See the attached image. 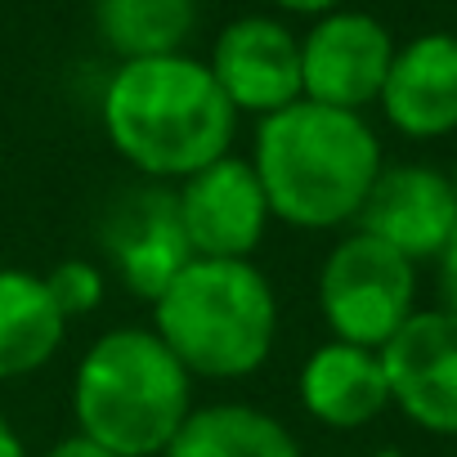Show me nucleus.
Wrapping results in <instances>:
<instances>
[{
    "mask_svg": "<svg viewBox=\"0 0 457 457\" xmlns=\"http://www.w3.org/2000/svg\"><path fill=\"white\" fill-rule=\"evenodd\" d=\"M238 112L211 68L188 54L130 59L104 86V130L148 179H188L234 144Z\"/></svg>",
    "mask_w": 457,
    "mask_h": 457,
    "instance_id": "obj_1",
    "label": "nucleus"
},
{
    "mask_svg": "<svg viewBox=\"0 0 457 457\" xmlns=\"http://www.w3.org/2000/svg\"><path fill=\"white\" fill-rule=\"evenodd\" d=\"M252 166L274 220L292 228H341L354 224L386 162L363 112L296 99L261 117Z\"/></svg>",
    "mask_w": 457,
    "mask_h": 457,
    "instance_id": "obj_2",
    "label": "nucleus"
},
{
    "mask_svg": "<svg viewBox=\"0 0 457 457\" xmlns=\"http://www.w3.org/2000/svg\"><path fill=\"white\" fill-rule=\"evenodd\" d=\"M153 332L188 377H252L278 341L274 283L252 261H188L157 292Z\"/></svg>",
    "mask_w": 457,
    "mask_h": 457,
    "instance_id": "obj_3",
    "label": "nucleus"
},
{
    "mask_svg": "<svg viewBox=\"0 0 457 457\" xmlns=\"http://www.w3.org/2000/svg\"><path fill=\"white\" fill-rule=\"evenodd\" d=\"M193 412V377L153 328H112L77 363V430L112 457H162Z\"/></svg>",
    "mask_w": 457,
    "mask_h": 457,
    "instance_id": "obj_4",
    "label": "nucleus"
},
{
    "mask_svg": "<svg viewBox=\"0 0 457 457\" xmlns=\"http://www.w3.org/2000/svg\"><path fill=\"white\" fill-rule=\"evenodd\" d=\"M417 265L372 234H345L319 270V314L332 341L381 350L417 310Z\"/></svg>",
    "mask_w": 457,
    "mask_h": 457,
    "instance_id": "obj_5",
    "label": "nucleus"
},
{
    "mask_svg": "<svg viewBox=\"0 0 457 457\" xmlns=\"http://www.w3.org/2000/svg\"><path fill=\"white\" fill-rule=\"evenodd\" d=\"M175 215L193 261H252L274 220L256 166L234 153L179 179Z\"/></svg>",
    "mask_w": 457,
    "mask_h": 457,
    "instance_id": "obj_6",
    "label": "nucleus"
},
{
    "mask_svg": "<svg viewBox=\"0 0 457 457\" xmlns=\"http://www.w3.org/2000/svg\"><path fill=\"white\" fill-rule=\"evenodd\" d=\"M377 354L390 403L426 435H457V314L417 310Z\"/></svg>",
    "mask_w": 457,
    "mask_h": 457,
    "instance_id": "obj_7",
    "label": "nucleus"
},
{
    "mask_svg": "<svg viewBox=\"0 0 457 457\" xmlns=\"http://www.w3.org/2000/svg\"><path fill=\"white\" fill-rule=\"evenodd\" d=\"M390 59L395 41L372 14L332 10L301 41V99L341 112H363L381 99Z\"/></svg>",
    "mask_w": 457,
    "mask_h": 457,
    "instance_id": "obj_8",
    "label": "nucleus"
},
{
    "mask_svg": "<svg viewBox=\"0 0 457 457\" xmlns=\"http://www.w3.org/2000/svg\"><path fill=\"white\" fill-rule=\"evenodd\" d=\"M359 234H372L377 243L395 247L403 261H439L457 228V188L439 166L403 162V166H381L372 179L359 215Z\"/></svg>",
    "mask_w": 457,
    "mask_h": 457,
    "instance_id": "obj_9",
    "label": "nucleus"
},
{
    "mask_svg": "<svg viewBox=\"0 0 457 457\" xmlns=\"http://www.w3.org/2000/svg\"><path fill=\"white\" fill-rule=\"evenodd\" d=\"M206 68L234 112L274 117L301 99V41L278 19H234L215 37Z\"/></svg>",
    "mask_w": 457,
    "mask_h": 457,
    "instance_id": "obj_10",
    "label": "nucleus"
},
{
    "mask_svg": "<svg viewBox=\"0 0 457 457\" xmlns=\"http://www.w3.org/2000/svg\"><path fill=\"white\" fill-rule=\"evenodd\" d=\"M104 243H108L112 270L126 283V292L144 296L148 305L193 261L188 243H184V228H179V215H175V193H166V188L126 193L117 202V211L108 215Z\"/></svg>",
    "mask_w": 457,
    "mask_h": 457,
    "instance_id": "obj_11",
    "label": "nucleus"
},
{
    "mask_svg": "<svg viewBox=\"0 0 457 457\" xmlns=\"http://www.w3.org/2000/svg\"><path fill=\"white\" fill-rule=\"evenodd\" d=\"M386 121L408 139H439L457 130V37L426 32L395 50L381 86Z\"/></svg>",
    "mask_w": 457,
    "mask_h": 457,
    "instance_id": "obj_12",
    "label": "nucleus"
},
{
    "mask_svg": "<svg viewBox=\"0 0 457 457\" xmlns=\"http://www.w3.org/2000/svg\"><path fill=\"white\" fill-rule=\"evenodd\" d=\"M301 408L332 430H359L390 408V386L377 350L328 341L301 363Z\"/></svg>",
    "mask_w": 457,
    "mask_h": 457,
    "instance_id": "obj_13",
    "label": "nucleus"
},
{
    "mask_svg": "<svg viewBox=\"0 0 457 457\" xmlns=\"http://www.w3.org/2000/svg\"><path fill=\"white\" fill-rule=\"evenodd\" d=\"M68 319L54 310L46 278L28 270H0V381L46 368L63 345Z\"/></svg>",
    "mask_w": 457,
    "mask_h": 457,
    "instance_id": "obj_14",
    "label": "nucleus"
},
{
    "mask_svg": "<svg viewBox=\"0 0 457 457\" xmlns=\"http://www.w3.org/2000/svg\"><path fill=\"white\" fill-rule=\"evenodd\" d=\"M162 457H301L296 435L252 403L193 408Z\"/></svg>",
    "mask_w": 457,
    "mask_h": 457,
    "instance_id": "obj_15",
    "label": "nucleus"
},
{
    "mask_svg": "<svg viewBox=\"0 0 457 457\" xmlns=\"http://www.w3.org/2000/svg\"><path fill=\"white\" fill-rule=\"evenodd\" d=\"M95 28L121 63L179 54L197 28V0H95Z\"/></svg>",
    "mask_w": 457,
    "mask_h": 457,
    "instance_id": "obj_16",
    "label": "nucleus"
},
{
    "mask_svg": "<svg viewBox=\"0 0 457 457\" xmlns=\"http://www.w3.org/2000/svg\"><path fill=\"white\" fill-rule=\"evenodd\" d=\"M41 278H46V292H50L54 310L68 323L72 319H86V314H95L104 305V287L108 283H104V270L90 265V261H63V265H54Z\"/></svg>",
    "mask_w": 457,
    "mask_h": 457,
    "instance_id": "obj_17",
    "label": "nucleus"
},
{
    "mask_svg": "<svg viewBox=\"0 0 457 457\" xmlns=\"http://www.w3.org/2000/svg\"><path fill=\"white\" fill-rule=\"evenodd\" d=\"M439 287H444V310H453L457 314V228H453V238H448V247L439 252Z\"/></svg>",
    "mask_w": 457,
    "mask_h": 457,
    "instance_id": "obj_18",
    "label": "nucleus"
},
{
    "mask_svg": "<svg viewBox=\"0 0 457 457\" xmlns=\"http://www.w3.org/2000/svg\"><path fill=\"white\" fill-rule=\"evenodd\" d=\"M46 457H112V453H108L104 444H95V439H86V435L77 430V435L59 439V444H54V448H50Z\"/></svg>",
    "mask_w": 457,
    "mask_h": 457,
    "instance_id": "obj_19",
    "label": "nucleus"
},
{
    "mask_svg": "<svg viewBox=\"0 0 457 457\" xmlns=\"http://www.w3.org/2000/svg\"><path fill=\"white\" fill-rule=\"evenodd\" d=\"M274 5L278 10H292V14H332L337 5H341V0H274Z\"/></svg>",
    "mask_w": 457,
    "mask_h": 457,
    "instance_id": "obj_20",
    "label": "nucleus"
},
{
    "mask_svg": "<svg viewBox=\"0 0 457 457\" xmlns=\"http://www.w3.org/2000/svg\"><path fill=\"white\" fill-rule=\"evenodd\" d=\"M0 457H28V448H23V439H19V430L10 426L5 412H0Z\"/></svg>",
    "mask_w": 457,
    "mask_h": 457,
    "instance_id": "obj_21",
    "label": "nucleus"
},
{
    "mask_svg": "<svg viewBox=\"0 0 457 457\" xmlns=\"http://www.w3.org/2000/svg\"><path fill=\"white\" fill-rule=\"evenodd\" d=\"M448 179H453V188H457V170H453V175H448Z\"/></svg>",
    "mask_w": 457,
    "mask_h": 457,
    "instance_id": "obj_22",
    "label": "nucleus"
},
{
    "mask_svg": "<svg viewBox=\"0 0 457 457\" xmlns=\"http://www.w3.org/2000/svg\"><path fill=\"white\" fill-rule=\"evenodd\" d=\"M381 457H395V453H381Z\"/></svg>",
    "mask_w": 457,
    "mask_h": 457,
    "instance_id": "obj_23",
    "label": "nucleus"
}]
</instances>
